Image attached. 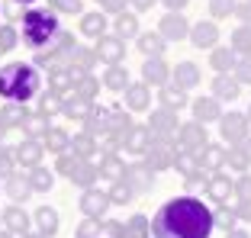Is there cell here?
Returning a JSON list of instances; mask_svg holds the SVG:
<instances>
[{"label": "cell", "mask_w": 251, "mask_h": 238, "mask_svg": "<svg viewBox=\"0 0 251 238\" xmlns=\"http://www.w3.org/2000/svg\"><path fill=\"white\" fill-rule=\"evenodd\" d=\"M235 196L238 200H251V177L248 174H242V177L235 180Z\"/></svg>", "instance_id": "obj_52"}, {"label": "cell", "mask_w": 251, "mask_h": 238, "mask_svg": "<svg viewBox=\"0 0 251 238\" xmlns=\"http://www.w3.org/2000/svg\"><path fill=\"white\" fill-rule=\"evenodd\" d=\"M206 129H203V122H187V126H177V151H190V155H197L200 148H206Z\"/></svg>", "instance_id": "obj_5"}, {"label": "cell", "mask_w": 251, "mask_h": 238, "mask_svg": "<svg viewBox=\"0 0 251 238\" xmlns=\"http://www.w3.org/2000/svg\"><path fill=\"white\" fill-rule=\"evenodd\" d=\"M129 3H132V7H135V10L142 13V10H151V7L158 3V0H129Z\"/></svg>", "instance_id": "obj_58"}, {"label": "cell", "mask_w": 251, "mask_h": 238, "mask_svg": "<svg viewBox=\"0 0 251 238\" xmlns=\"http://www.w3.org/2000/svg\"><path fill=\"white\" fill-rule=\"evenodd\" d=\"M177 116H174V110H155L151 113V119H148V129H151V135H174L177 132Z\"/></svg>", "instance_id": "obj_13"}, {"label": "cell", "mask_w": 251, "mask_h": 238, "mask_svg": "<svg viewBox=\"0 0 251 238\" xmlns=\"http://www.w3.org/2000/svg\"><path fill=\"white\" fill-rule=\"evenodd\" d=\"M209 13H213V20L235 13V0H209Z\"/></svg>", "instance_id": "obj_48"}, {"label": "cell", "mask_w": 251, "mask_h": 238, "mask_svg": "<svg viewBox=\"0 0 251 238\" xmlns=\"http://www.w3.org/2000/svg\"><path fill=\"white\" fill-rule=\"evenodd\" d=\"M77 161H81V158H77V155H74L71 148H68V151H61V155H58V161H55V167H58V174H68V177H71V171L77 167Z\"/></svg>", "instance_id": "obj_45"}, {"label": "cell", "mask_w": 251, "mask_h": 238, "mask_svg": "<svg viewBox=\"0 0 251 238\" xmlns=\"http://www.w3.org/2000/svg\"><path fill=\"white\" fill-rule=\"evenodd\" d=\"M171 74H174V84L184 87V90H190V87H197V84H200V68L193 65V61H180Z\"/></svg>", "instance_id": "obj_25"}, {"label": "cell", "mask_w": 251, "mask_h": 238, "mask_svg": "<svg viewBox=\"0 0 251 238\" xmlns=\"http://www.w3.org/2000/svg\"><path fill=\"white\" fill-rule=\"evenodd\" d=\"M161 3L171 10V13H180V10H184L187 3H190V0H161Z\"/></svg>", "instance_id": "obj_57"}, {"label": "cell", "mask_w": 251, "mask_h": 238, "mask_svg": "<svg viewBox=\"0 0 251 238\" xmlns=\"http://www.w3.org/2000/svg\"><path fill=\"white\" fill-rule=\"evenodd\" d=\"M20 3H32V0H20Z\"/></svg>", "instance_id": "obj_64"}, {"label": "cell", "mask_w": 251, "mask_h": 238, "mask_svg": "<svg viewBox=\"0 0 251 238\" xmlns=\"http://www.w3.org/2000/svg\"><path fill=\"white\" fill-rule=\"evenodd\" d=\"M216 229L213 209L197 196H174L155 213V238H209Z\"/></svg>", "instance_id": "obj_1"}, {"label": "cell", "mask_w": 251, "mask_h": 238, "mask_svg": "<svg viewBox=\"0 0 251 238\" xmlns=\"http://www.w3.org/2000/svg\"><path fill=\"white\" fill-rule=\"evenodd\" d=\"M42 148H49L52 155H61V151H68V148H71V139H68V132H65V129L49 126V129H45V135H42Z\"/></svg>", "instance_id": "obj_23"}, {"label": "cell", "mask_w": 251, "mask_h": 238, "mask_svg": "<svg viewBox=\"0 0 251 238\" xmlns=\"http://www.w3.org/2000/svg\"><path fill=\"white\" fill-rule=\"evenodd\" d=\"M238 87H242V84L232 77V71H229V74L213 77V97L216 100H235L238 97Z\"/></svg>", "instance_id": "obj_26"}, {"label": "cell", "mask_w": 251, "mask_h": 238, "mask_svg": "<svg viewBox=\"0 0 251 238\" xmlns=\"http://www.w3.org/2000/svg\"><path fill=\"white\" fill-rule=\"evenodd\" d=\"M232 71H235V81L238 84H251V55H242V58L235 61Z\"/></svg>", "instance_id": "obj_47"}, {"label": "cell", "mask_w": 251, "mask_h": 238, "mask_svg": "<svg viewBox=\"0 0 251 238\" xmlns=\"http://www.w3.org/2000/svg\"><path fill=\"white\" fill-rule=\"evenodd\" d=\"M97 177H100V171H97V167L87 161V158H81V161H77V167L71 171V180H74L77 187H84V190H90Z\"/></svg>", "instance_id": "obj_28"}, {"label": "cell", "mask_w": 251, "mask_h": 238, "mask_svg": "<svg viewBox=\"0 0 251 238\" xmlns=\"http://www.w3.org/2000/svg\"><path fill=\"white\" fill-rule=\"evenodd\" d=\"M42 151H45L42 142L26 135V139H23L20 145L13 148V161L20 164V167H26V171H29V167H39V164H42Z\"/></svg>", "instance_id": "obj_6"}, {"label": "cell", "mask_w": 251, "mask_h": 238, "mask_svg": "<svg viewBox=\"0 0 251 238\" xmlns=\"http://www.w3.org/2000/svg\"><path fill=\"white\" fill-rule=\"evenodd\" d=\"M81 32H84L87 39L106 36V16H103V13H84V16H81Z\"/></svg>", "instance_id": "obj_29"}, {"label": "cell", "mask_w": 251, "mask_h": 238, "mask_svg": "<svg viewBox=\"0 0 251 238\" xmlns=\"http://www.w3.org/2000/svg\"><path fill=\"white\" fill-rule=\"evenodd\" d=\"M232 193H235V184H232V180L226 177V174L213 171V174L206 177V196H209L213 203H219V206H222V203L229 200Z\"/></svg>", "instance_id": "obj_10"}, {"label": "cell", "mask_w": 251, "mask_h": 238, "mask_svg": "<svg viewBox=\"0 0 251 238\" xmlns=\"http://www.w3.org/2000/svg\"><path fill=\"white\" fill-rule=\"evenodd\" d=\"M123 94H126V106H129L132 113L148 110V103H151V94H148V84L145 81H142V84H129Z\"/></svg>", "instance_id": "obj_19"}, {"label": "cell", "mask_w": 251, "mask_h": 238, "mask_svg": "<svg viewBox=\"0 0 251 238\" xmlns=\"http://www.w3.org/2000/svg\"><path fill=\"white\" fill-rule=\"evenodd\" d=\"M132 193H135V190H132V187H129V180H113V187H110V200L113 203H116V206H123V203H129V200H132Z\"/></svg>", "instance_id": "obj_41"}, {"label": "cell", "mask_w": 251, "mask_h": 238, "mask_svg": "<svg viewBox=\"0 0 251 238\" xmlns=\"http://www.w3.org/2000/svg\"><path fill=\"white\" fill-rule=\"evenodd\" d=\"M26 135L29 139H42L45 135V129H49V116H42V113H36V116H26Z\"/></svg>", "instance_id": "obj_42"}, {"label": "cell", "mask_w": 251, "mask_h": 238, "mask_svg": "<svg viewBox=\"0 0 251 238\" xmlns=\"http://www.w3.org/2000/svg\"><path fill=\"white\" fill-rule=\"evenodd\" d=\"M222 158H226V151L219 148V145H206V148L197 151V167H203V171H219L222 167Z\"/></svg>", "instance_id": "obj_24"}, {"label": "cell", "mask_w": 251, "mask_h": 238, "mask_svg": "<svg viewBox=\"0 0 251 238\" xmlns=\"http://www.w3.org/2000/svg\"><path fill=\"white\" fill-rule=\"evenodd\" d=\"M242 151H245V158H248V161H251V135H248V139L242 142Z\"/></svg>", "instance_id": "obj_60"}, {"label": "cell", "mask_w": 251, "mask_h": 238, "mask_svg": "<svg viewBox=\"0 0 251 238\" xmlns=\"http://www.w3.org/2000/svg\"><path fill=\"white\" fill-rule=\"evenodd\" d=\"M3 190H7L10 193V200H26V196L32 193V187H29V177H26V174H13L10 171L7 174V184H3Z\"/></svg>", "instance_id": "obj_27"}, {"label": "cell", "mask_w": 251, "mask_h": 238, "mask_svg": "<svg viewBox=\"0 0 251 238\" xmlns=\"http://www.w3.org/2000/svg\"><path fill=\"white\" fill-rule=\"evenodd\" d=\"M235 61H238V55L232 48H213V55H209V65H213L216 74H229L235 68Z\"/></svg>", "instance_id": "obj_30"}, {"label": "cell", "mask_w": 251, "mask_h": 238, "mask_svg": "<svg viewBox=\"0 0 251 238\" xmlns=\"http://www.w3.org/2000/svg\"><path fill=\"white\" fill-rule=\"evenodd\" d=\"M235 55H251V26H238L232 32V45H229Z\"/></svg>", "instance_id": "obj_40"}, {"label": "cell", "mask_w": 251, "mask_h": 238, "mask_svg": "<svg viewBox=\"0 0 251 238\" xmlns=\"http://www.w3.org/2000/svg\"><path fill=\"white\" fill-rule=\"evenodd\" d=\"M90 106H94V100H84V97H77V94H65V103H61V113H65L68 119H87L90 116Z\"/></svg>", "instance_id": "obj_18"}, {"label": "cell", "mask_w": 251, "mask_h": 238, "mask_svg": "<svg viewBox=\"0 0 251 238\" xmlns=\"http://www.w3.org/2000/svg\"><path fill=\"white\" fill-rule=\"evenodd\" d=\"M3 225H7L13 235H26L29 232V216L23 206H7L3 209Z\"/></svg>", "instance_id": "obj_21"}, {"label": "cell", "mask_w": 251, "mask_h": 238, "mask_svg": "<svg viewBox=\"0 0 251 238\" xmlns=\"http://www.w3.org/2000/svg\"><path fill=\"white\" fill-rule=\"evenodd\" d=\"M84 0H52V10H61V13H81Z\"/></svg>", "instance_id": "obj_51"}, {"label": "cell", "mask_w": 251, "mask_h": 238, "mask_svg": "<svg viewBox=\"0 0 251 238\" xmlns=\"http://www.w3.org/2000/svg\"><path fill=\"white\" fill-rule=\"evenodd\" d=\"M174 167H177L180 174H190V171H197V155H190V151H184V155H180L177 151V158H174Z\"/></svg>", "instance_id": "obj_49"}, {"label": "cell", "mask_w": 251, "mask_h": 238, "mask_svg": "<svg viewBox=\"0 0 251 238\" xmlns=\"http://www.w3.org/2000/svg\"><path fill=\"white\" fill-rule=\"evenodd\" d=\"M13 151H7V148H0V174H3V177H7L10 171H13Z\"/></svg>", "instance_id": "obj_53"}, {"label": "cell", "mask_w": 251, "mask_h": 238, "mask_svg": "<svg viewBox=\"0 0 251 238\" xmlns=\"http://www.w3.org/2000/svg\"><path fill=\"white\" fill-rule=\"evenodd\" d=\"M68 61H71L74 68H81V71H87V74H90V71H94V65L100 58H97L94 48H81V45H74V52H71V58H68Z\"/></svg>", "instance_id": "obj_36"}, {"label": "cell", "mask_w": 251, "mask_h": 238, "mask_svg": "<svg viewBox=\"0 0 251 238\" xmlns=\"http://www.w3.org/2000/svg\"><path fill=\"white\" fill-rule=\"evenodd\" d=\"M23 238H45V235H39V232H26Z\"/></svg>", "instance_id": "obj_61"}, {"label": "cell", "mask_w": 251, "mask_h": 238, "mask_svg": "<svg viewBox=\"0 0 251 238\" xmlns=\"http://www.w3.org/2000/svg\"><path fill=\"white\" fill-rule=\"evenodd\" d=\"M248 122H251V106H248Z\"/></svg>", "instance_id": "obj_63"}, {"label": "cell", "mask_w": 251, "mask_h": 238, "mask_svg": "<svg viewBox=\"0 0 251 238\" xmlns=\"http://www.w3.org/2000/svg\"><path fill=\"white\" fill-rule=\"evenodd\" d=\"M100 7H103V13H123L126 0H100Z\"/></svg>", "instance_id": "obj_55"}, {"label": "cell", "mask_w": 251, "mask_h": 238, "mask_svg": "<svg viewBox=\"0 0 251 238\" xmlns=\"http://www.w3.org/2000/svg\"><path fill=\"white\" fill-rule=\"evenodd\" d=\"M26 116H29V113L23 110V103H7V106H0V122H3V126H23V122H26Z\"/></svg>", "instance_id": "obj_37"}, {"label": "cell", "mask_w": 251, "mask_h": 238, "mask_svg": "<svg viewBox=\"0 0 251 238\" xmlns=\"http://www.w3.org/2000/svg\"><path fill=\"white\" fill-rule=\"evenodd\" d=\"M0 238H13V232H10V229H7V232H0Z\"/></svg>", "instance_id": "obj_62"}, {"label": "cell", "mask_w": 251, "mask_h": 238, "mask_svg": "<svg viewBox=\"0 0 251 238\" xmlns=\"http://www.w3.org/2000/svg\"><path fill=\"white\" fill-rule=\"evenodd\" d=\"M139 52L145 55V58H161L164 55V39L161 32H139Z\"/></svg>", "instance_id": "obj_22"}, {"label": "cell", "mask_w": 251, "mask_h": 238, "mask_svg": "<svg viewBox=\"0 0 251 238\" xmlns=\"http://www.w3.org/2000/svg\"><path fill=\"white\" fill-rule=\"evenodd\" d=\"M123 142H126V148L132 151V155H145V151L151 148L155 135H151L148 126H129V132L123 135Z\"/></svg>", "instance_id": "obj_11"}, {"label": "cell", "mask_w": 251, "mask_h": 238, "mask_svg": "<svg viewBox=\"0 0 251 238\" xmlns=\"http://www.w3.org/2000/svg\"><path fill=\"white\" fill-rule=\"evenodd\" d=\"M42 87V74L36 65L26 61H10L0 68V97L7 103H29Z\"/></svg>", "instance_id": "obj_3"}, {"label": "cell", "mask_w": 251, "mask_h": 238, "mask_svg": "<svg viewBox=\"0 0 251 238\" xmlns=\"http://www.w3.org/2000/svg\"><path fill=\"white\" fill-rule=\"evenodd\" d=\"M103 87L126 90V87H129V71H126L123 65H106V71H103Z\"/></svg>", "instance_id": "obj_32"}, {"label": "cell", "mask_w": 251, "mask_h": 238, "mask_svg": "<svg viewBox=\"0 0 251 238\" xmlns=\"http://www.w3.org/2000/svg\"><path fill=\"white\" fill-rule=\"evenodd\" d=\"M16 45V29L13 26H0V52H10Z\"/></svg>", "instance_id": "obj_50"}, {"label": "cell", "mask_w": 251, "mask_h": 238, "mask_svg": "<svg viewBox=\"0 0 251 238\" xmlns=\"http://www.w3.org/2000/svg\"><path fill=\"white\" fill-rule=\"evenodd\" d=\"M36 225H39V235H55L58 232V213L52 206H39L36 209Z\"/></svg>", "instance_id": "obj_31"}, {"label": "cell", "mask_w": 251, "mask_h": 238, "mask_svg": "<svg viewBox=\"0 0 251 238\" xmlns=\"http://www.w3.org/2000/svg\"><path fill=\"white\" fill-rule=\"evenodd\" d=\"M168 74H171V68L164 65V58H145V65H142V77H145V84L151 87H164L168 84Z\"/></svg>", "instance_id": "obj_15"}, {"label": "cell", "mask_w": 251, "mask_h": 238, "mask_svg": "<svg viewBox=\"0 0 251 238\" xmlns=\"http://www.w3.org/2000/svg\"><path fill=\"white\" fill-rule=\"evenodd\" d=\"M248 158H245V151H242V145H232V151H226V158H222V167H232V171H238V174H245L248 171Z\"/></svg>", "instance_id": "obj_39"}, {"label": "cell", "mask_w": 251, "mask_h": 238, "mask_svg": "<svg viewBox=\"0 0 251 238\" xmlns=\"http://www.w3.org/2000/svg\"><path fill=\"white\" fill-rule=\"evenodd\" d=\"M61 103H65V97L55 94V90H49L45 100H42V106H39V113H42V116H49V113H61Z\"/></svg>", "instance_id": "obj_44"}, {"label": "cell", "mask_w": 251, "mask_h": 238, "mask_svg": "<svg viewBox=\"0 0 251 238\" xmlns=\"http://www.w3.org/2000/svg\"><path fill=\"white\" fill-rule=\"evenodd\" d=\"M126 167H129V164H126L116 151H103V161H100V167H97V171L103 174L106 180H123L126 177Z\"/></svg>", "instance_id": "obj_20"}, {"label": "cell", "mask_w": 251, "mask_h": 238, "mask_svg": "<svg viewBox=\"0 0 251 238\" xmlns=\"http://www.w3.org/2000/svg\"><path fill=\"white\" fill-rule=\"evenodd\" d=\"M213 222L219 225L222 232H229V229H235L238 216H235V209H219V213H213Z\"/></svg>", "instance_id": "obj_46"}, {"label": "cell", "mask_w": 251, "mask_h": 238, "mask_svg": "<svg viewBox=\"0 0 251 238\" xmlns=\"http://www.w3.org/2000/svg\"><path fill=\"white\" fill-rule=\"evenodd\" d=\"M119 238H151V222L145 216H132L129 222H123V235Z\"/></svg>", "instance_id": "obj_33"}, {"label": "cell", "mask_w": 251, "mask_h": 238, "mask_svg": "<svg viewBox=\"0 0 251 238\" xmlns=\"http://www.w3.org/2000/svg\"><path fill=\"white\" fill-rule=\"evenodd\" d=\"M97 58L103 65H123V55H126V42L119 36H100L97 39Z\"/></svg>", "instance_id": "obj_7"}, {"label": "cell", "mask_w": 251, "mask_h": 238, "mask_svg": "<svg viewBox=\"0 0 251 238\" xmlns=\"http://www.w3.org/2000/svg\"><path fill=\"white\" fill-rule=\"evenodd\" d=\"M71 151L77 158H87V155H97V139L90 132H77L71 139Z\"/></svg>", "instance_id": "obj_38"}, {"label": "cell", "mask_w": 251, "mask_h": 238, "mask_svg": "<svg viewBox=\"0 0 251 238\" xmlns=\"http://www.w3.org/2000/svg\"><path fill=\"white\" fill-rule=\"evenodd\" d=\"M219 132H222V142H229V145H242L245 139H248V116H242V113H222L219 116Z\"/></svg>", "instance_id": "obj_4"}, {"label": "cell", "mask_w": 251, "mask_h": 238, "mask_svg": "<svg viewBox=\"0 0 251 238\" xmlns=\"http://www.w3.org/2000/svg\"><path fill=\"white\" fill-rule=\"evenodd\" d=\"M235 16L242 20V26H251V0H245V3H235Z\"/></svg>", "instance_id": "obj_54"}, {"label": "cell", "mask_w": 251, "mask_h": 238, "mask_svg": "<svg viewBox=\"0 0 251 238\" xmlns=\"http://www.w3.org/2000/svg\"><path fill=\"white\" fill-rule=\"evenodd\" d=\"M235 216L248 222V219H251V200H238V206H235Z\"/></svg>", "instance_id": "obj_56"}, {"label": "cell", "mask_w": 251, "mask_h": 238, "mask_svg": "<svg viewBox=\"0 0 251 238\" xmlns=\"http://www.w3.org/2000/svg\"><path fill=\"white\" fill-rule=\"evenodd\" d=\"M226 238H251V235L245 229H229V232H226Z\"/></svg>", "instance_id": "obj_59"}, {"label": "cell", "mask_w": 251, "mask_h": 238, "mask_svg": "<svg viewBox=\"0 0 251 238\" xmlns=\"http://www.w3.org/2000/svg\"><path fill=\"white\" fill-rule=\"evenodd\" d=\"M113 206V200H110V193H103V190H84V196H81V209H84V216H90V219H103V213Z\"/></svg>", "instance_id": "obj_8"}, {"label": "cell", "mask_w": 251, "mask_h": 238, "mask_svg": "<svg viewBox=\"0 0 251 238\" xmlns=\"http://www.w3.org/2000/svg\"><path fill=\"white\" fill-rule=\"evenodd\" d=\"M113 26H116V36L123 39V42L139 36V20H135L132 13H126V10H123V13H116V23H113Z\"/></svg>", "instance_id": "obj_34"}, {"label": "cell", "mask_w": 251, "mask_h": 238, "mask_svg": "<svg viewBox=\"0 0 251 238\" xmlns=\"http://www.w3.org/2000/svg\"><path fill=\"white\" fill-rule=\"evenodd\" d=\"M61 23H58V13L52 7H32L26 10L23 16V42L29 45L36 55H49L58 48L61 42Z\"/></svg>", "instance_id": "obj_2"}, {"label": "cell", "mask_w": 251, "mask_h": 238, "mask_svg": "<svg viewBox=\"0 0 251 238\" xmlns=\"http://www.w3.org/2000/svg\"><path fill=\"white\" fill-rule=\"evenodd\" d=\"M100 232H103V219H84L81 225H77V238H100Z\"/></svg>", "instance_id": "obj_43"}, {"label": "cell", "mask_w": 251, "mask_h": 238, "mask_svg": "<svg viewBox=\"0 0 251 238\" xmlns=\"http://www.w3.org/2000/svg\"><path fill=\"white\" fill-rule=\"evenodd\" d=\"M190 42L197 45V48H213L216 42H219V26L216 23H197V26H190Z\"/></svg>", "instance_id": "obj_14"}, {"label": "cell", "mask_w": 251, "mask_h": 238, "mask_svg": "<svg viewBox=\"0 0 251 238\" xmlns=\"http://www.w3.org/2000/svg\"><path fill=\"white\" fill-rule=\"evenodd\" d=\"M158 103H161L164 110H180V106H187L190 100H187L184 87H177V84H164V87H158Z\"/></svg>", "instance_id": "obj_17"}, {"label": "cell", "mask_w": 251, "mask_h": 238, "mask_svg": "<svg viewBox=\"0 0 251 238\" xmlns=\"http://www.w3.org/2000/svg\"><path fill=\"white\" fill-rule=\"evenodd\" d=\"M158 32H161L164 42H180V39L190 36V23L184 20V13H168L158 26Z\"/></svg>", "instance_id": "obj_9"}, {"label": "cell", "mask_w": 251, "mask_h": 238, "mask_svg": "<svg viewBox=\"0 0 251 238\" xmlns=\"http://www.w3.org/2000/svg\"><path fill=\"white\" fill-rule=\"evenodd\" d=\"M193 119L197 122H216V119L222 116V106H219V100L216 97H200V100H193Z\"/></svg>", "instance_id": "obj_16"}, {"label": "cell", "mask_w": 251, "mask_h": 238, "mask_svg": "<svg viewBox=\"0 0 251 238\" xmlns=\"http://www.w3.org/2000/svg\"><path fill=\"white\" fill-rule=\"evenodd\" d=\"M126 180H129V187H132L135 193H142V190H151V180H155V171L148 167L145 161L139 164H129L126 167Z\"/></svg>", "instance_id": "obj_12"}, {"label": "cell", "mask_w": 251, "mask_h": 238, "mask_svg": "<svg viewBox=\"0 0 251 238\" xmlns=\"http://www.w3.org/2000/svg\"><path fill=\"white\" fill-rule=\"evenodd\" d=\"M26 177H29V187L32 190H36V193H45V190H52V171H45L42 164H39V167H29V171H26Z\"/></svg>", "instance_id": "obj_35"}]
</instances>
